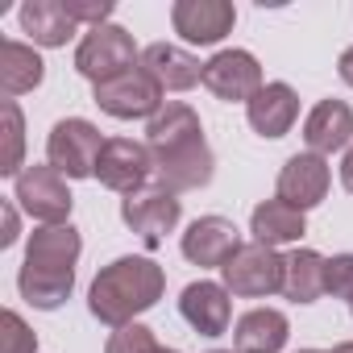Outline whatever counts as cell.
Wrapping results in <instances>:
<instances>
[{"instance_id":"6da1fadb","label":"cell","mask_w":353,"mask_h":353,"mask_svg":"<svg viewBox=\"0 0 353 353\" xmlns=\"http://www.w3.org/2000/svg\"><path fill=\"white\" fill-rule=\"evenodd\" d=\"M166 291V270L154 262V258H137V254H125V258H112L96 279H92V291H88V312L108 324V328H125L133 324L141 312H150Z\"/></svg>"},{"instance_id":"7a4b0ae2","label":"cell","mask_w":353,"mask_h":353,"mask_svg":"<svg viewBox=\"0 0 353 353\" xmlns=\"http://www.w3.org/2000/svg\"><path fill=\"white\" fill-rule=\"evenodd\" d=\"M154 154V179L158 188L166 192H200L212 183V174H216V158H212V145L204 133H192L183 141H170L162 150H150Z\"/></svg>"},{"instance_id":"3957f363","label":"cell","mask_w":353,"mask_h":353,"mask_svg":"<svg viewBox=\"0 0 353 353\" xmlns=\"http://www.w3.org/2000/svg\"><path fill=\"white\" fill-rule=\"evenodd\" d=\"M137 63H141V50H137L133 34L121 30V26H112V21L88 30L79 38V46H75V71L83 79H92V88L104 83V79H117V75L133 71Z\"/></svg>"},{"instance_id":"277c9868","label":"cell","mask_w":353,"mask_h":353,"mask_svg":"<svg viewBox=\"0 0 353 353\" xmlns=\"http://www.w3.org/2000/svg\"><path fill=\"white\" fill-rule=\"evenodd\" d=\"M13 204L38 221V225H71V208H75V196L67 188V179L46 162V166H26L17 179H13Z\"/></svg>"},{"instance_id":"5b68a950","label":"cell","mask_w":353,"mask_h":353,"mask_svg":"<svg viewBox=\"0 0 353 353\" xmlns=\"http://www.w3.org/2000/svg\"><path fill=\"white\" fill-rule=\"evenodd\" d=\"M104 141L100 129L83 117H67V121H54L50 137H46V162L63 174V179H92L96 174V162L104 154Z\"/></svg>"},{"instance_id":"8992f818","label":"cell","mask_w":353,"mask_h":353,"mask_svg":"<svg viewBox=\"0 0 353 353\" xmlns=\"http://www.w3.org/2000/svg\"><path fill=\"white\" fill-rule=\"evenodd\" d=\"M221 283L229 295L237 299H266V295H279L283 291V254L270 250V245H241L225 270H221Z\"/></svg>"},{"instance_id":"52a82bcc","label":"cell","mask_w":353,"mask_h":353,"mask_svg":"<svg viewBox=\"0 0 353 353\" xmlns=\"http://www.w3.org/2000/svg\"><path fill=\"white\" fill-rule=\"evenodd\" d=\"M121 221H125L129 233H137L154 250V245L166 241V233H174V225L183 221V200L174 192H166V188H158V183H145L141 192L121 200Z\"/></svg>"},{"instance_id":"ba28073f","label":"cell","mask_w":353,"mask_h":353,"mask_svg":"<svg viewBox=\"0 0 353 353\" xmlns=\"http://www.w3.org/2000/svg\"><path fill=\"white\" fill-rule=\"evenodd\" d=\"M166 92L150 79V71H141V63L117 79H104L92 88V100L100 104V112L117 117V121H150L166 100Z\"/></svg>"},{"instance_id":"9c48e42d","label":"cell","mask_w":353,"mask_h":353,"mask_svg":"<svg viewBox=\"0 0 353 353\" xmlns=\"http://www.w3.org/2000/svg\"><path fill=\"white\" fill-rule=\"evenodd\" d=\"M154 174V154L145 141H133V137H108L104 141V154L96 162V179L117 192V196H133L150 183Z\"/></svg>"},{"instance_id":"30bf717a","label":"cell","mask_w":353,"mask_h":353,"mask_svg":"<svg viewBox=\"0 0 353 353\" xmlns=\"http://www.w3.org/2000/svg\"><path fill=\"white\" fill-rule=\"evenodd\" d=\"M204 88L216 100H225V104H250L266 88V79H262L258 59L250 50H237L233 46V50H216L204 63Z\"/></svg>"},{"instance_id":"8fae6325","label":"cell","mask_w":353,"mask_h":353,"mask_svg":"<svg viewBox=\"0 0 353 353\" xmlns=\"http://www.w3.org/2000/svg\"><path fill=\"white\" fill-rule=\"evenodd\" d=\"M170 26L188 46H216L233 34L237 9L229 0H174L170 5Z\"/></svg>"},{"instance_id":"7c38bea8","label":"cell","mask_w":353,"mask_h":353,"mask_svg":"<svg viewBox=\"0 0 353 353\" xmlns=\"http://www.w3.org/2000/svg\"><path fill=\"white\" fill-rule=\"evenodd\" d=\"M328 188H332V166H328V158H320V154L307 150V154H291L283 162L279 183H274V200L307 212V208L324 204Z\"/></svg>"},{"instance_id":"4fadbf2b","label":"cell","mask_w":353,"mask_h":353,"mask_svg":"<svg viewBox=\"0 0 353 353\" xmlns=\"http://www.w3.org/2000/svg\"><path fill=\"white\" fill-rule=\"evenodd\" d=\"M245 241H241V229L229 221V216H200V221H192L188 225V233H183V241H179V250H183V258L192 262V266H200V270H225V262L241 250Z\"/></svg>"},{"instance_id":"5bb4252c","label":"cell","mask_w":353,"mask_h":353,"mask_svg":"<svg viewBox=\"0 0 353 353\" xmlns=\"http://www.w3.org/2000/svg\"><path fill=\"white\" fill-rule=\"evenodd\" d=\"M179 316H183L200 336H225L229 324H233V303H229L225 283H212V279L188 283L183 295H179Z\"/></svg>"},{"instance_id":"9a60e30c","label":"cell","mask_w":353,"mask_h":353,"mask_svg":"<svg viewBox=\"0 0 353 353\" xmlns=\"http://www.w3.org/2000/svg\"><path fill=\"white\" fill-rule=\"evenodd\" d=\"M245 121H250V129L258 137H270V141L287 137L295 129V121H299V96H295V88L291 83H266L245 104Z\"/></svg>"},{"instance_id":"2e32d148","label":"cell","mask_w":353,"mask_h":353,"mask_svg":"<svg viewBox=\"0 0 353 353\" xmlns=\"http://www.w3.org/2000/svg\"><path fill=\"white\" fill-rule=\"evenodd\" d=\"M141 71H150V79L162 92H192L196 83H204V63L170 42H154L141 50Z\"/></svg>"},{"instance_id":"e0dca14e","label":"cell","mask_w":353,"mask_h":353,"mask_svg":"<svg viewBox=\"0 0 353 353\" xmlns=\"http://www.w3.org/2000/svg\"><path fill=\"white\" fill-rule=\"evenodd\" d=\"M303 141L320 158H328L336 150H349V141H353V108L345 100H320L303 117Z\"/></svg>"},{"instance_id":"ac0fdd59","label":"cell","mask_w":353,"mask_h":353,"mask_svg":"<svg viewBox=\"0 0 353 353\" xmlns=\"http://www.w3.org/2000/svg\"><path fill=\"white\" fill-rule=\"evenodd\" d=\"M17 21H21V34H30L34 46H67L79 26L71 21V13L63 9V0H26V5L17 9Z\"/></svg>"},{"instance_id":"d6986e66","label":"cell","mask_w":353,"mask_h":353,"mask_svg":"<svg viewBox=\"0 0 353 353\" xmlns=\"http://www.w3.org/2000/svg\"><path fill=\"white\" fill-rule=\"evenodd\" d=\"M287 336H291V320L279 307H250L233 324L237 353H283Z\"/></svg>"},{"instance_id":"ffe728a7","label":"cell","mask_w":353,"mask_h":353,"mask_svg":"<svg viewBox=\"0 0 353 353\" xmlns=\"http://www.w3.org/2000/svg\"><path fill=\"white\" fill-rule=\"evenodd\" d=\"M17 291L30 307L38 312H54L71 299L75 291V270H59V266H34V262H21L17 270Z\"/></svg>"},{"instance_id":"44dd1931","label":"cell","mask_w":353,"mask_h":353,"mask_svg":"<svg viewBox=\"0 0 353 353\" xmlns=\"http://www.w3.org/2000/svg\"><path fill=\"white\" fill-rule=\"evenodd\" d=\"M79 254H83V237L75 225H38L26 241V262H34V266L75 270Z\"/></svg>"},{"instance_id":"7402d4cb","label":"cell","mask_w":353,"mask_h":353,"mask_svg":"<svg viewBox=\"0 0 353 353\" xmlns=\"http://www.w3.org/2000/svg\"><path fill=\"white\" fill-rule=\"evenodd\" d=\"M250 233H254L258 245L279 250V245L299 241V237L307 233V221H303L299 208H291V204H283V200H262V204L250 212Z\"/></svg>"},{"instance_id":"603a6c76","label":"cell","mask_w":353,"mask_h":353,"mask_svg":"<svg viewBox=\"0 0 353 353\" xmlns=\"http://www.w3.org/2000/svg\"><path fill=\"white\" fill-rule=\"evenodd\" d=\"M46 79V63L30 42L9 38L0 46V88H5V100H17L26 92H34Z\"/></svg>"},{"instance_id":"cb8c5ba5","label":"cell","mask_w":353,"mask_h":353,"mask_svg":"<svg viewBox=\"0 0 353 353\" xmlns=\"http://www.w3.org/2000/svg\"><path fill=\"white\" fill-rule=\"evenodd\" d=\"M324 262L316 250H291L283 258V295L291 303H316L324 295Z\"/></svg>"},{"instance_id":"d4e9b609","label":"cell","mask_w":353,"mask_h":353,"mask_svg":"<svg viewBox=\"0 0 353 353\" xmlns=\"http://www.w3.org/2000/svg\"><path fill=\"white\" fill-rule=\"evenodd\" d=\"M26 166V117L17 100H5V158H0V174L17 179Z\"/></svg>"},{"instance_id":"484cf974","label":"cell","mask_w":353,"mask_h":353,"mask_svg":"<svg viewBox=\"0 0 353 353\" xmlns=\"http://www.w3.org/2000/svg\"><path fill=\"white\" fill-rule=\"evenodd\" d=\"M158 349V336H154V328H145V324H125V328H112L108 332V341H104V353H154Z\"/></svg>"},{"instance_id":"4316f807","label":"cell","mask_w":353,"mask_h":353,"mask_svg":"<svg viewBox=\"0 0 353 353\" xmlns=\"http://www.w3.org/2000/svg\"><path fill=\"white\" fill-rule=\"evenodd\" d=\"M324 295L353 303V254H332L324 262Z\"/></svg>"},{"instance_id":"83f0119b","label":"cell","mask_w":353,"mask_h":353,"mask_svg":"<svg viewBox=\"0 0 353 353\" xmlns=\"http://www.w3.org/2000/svg\"><path fill=\"white\" fill-rule=\"evenodd\" d=\"M0 324H5V353H38V332L26 324L21 312H5L0 316Z\"/></svg>"},{"instance_id":"f1b7e54d","label":"cell","mask_w":353,"mask_h":353,"mask_svg":"<svg viewBox=\"0 0 353 353\" xmlns=\"http://www.w3.org/2000/svg\"><path fill=\"white\" fill-rule=\"evenodd\" d=\"M63 9L71 13V21H75V26H88V30L108 26V21H112V13H117L112 0H63Z\"/></svg>"},{"instance_id":"f546056e","label":"cell","mask_w":353,"mask_h":353,"mask_svg":"<svg viewBox=\"0 0 353 353\" xmlns=\"http://www.w3.org/2000/svg\"><path fill=\"white\" fill-rule=\"evenodd\" d=\"M17 212H21L17 204H5V208H0V216H5V233H0V250L17 245V237H21V216H17Z\"/></svg>"},{"instance_id":"4dcf8cb0","label":"cell","mask_w":353,"mask_h":353,"mask_svg":"<svg viewBox=\"0 0 353 353\" xmlns=\"http://www.w3.org/2000/svg\"><path fill=\"white\" fill-rule=\"evenodd\" d=\"M336 75H341V83H349V88H353V46H349V50H341V59H336Z\"/></svg>"},{"instance_id":"1f68e13d","label":"cell","mask_w":353,"mask_h":353,"mask_svg":"<svg viewBox=\"0 0 353 353\" xmlns=\"http://www.w3.org/2000/svg\"><path fill=\"white\" fill-rule=\"evenodd\" d=\"M341 183H345V192L353 196V145H349L345 158H341Z\"/></svg>"},{"instance_id":"d6a6232c","label":"cell","mask_w":353,"mask_h":353,"mask_svg":"<svg viewBox=\"0 0 353 353\" xmlns=\"http://www.w3.org/2000/svg\"><path fill=\"white\" fill-rule=\"evenodd\" d=\"M328 353H353V341H341V345H332Z\"/></svg>"},{"instance_id":"836d02e7","label":"cell","mask_w":353,"mask_h":353,"mask_svg":"<svg viewBox=\"0 0 353 353\" xmlns=\"http://www.w3.org/2000/svg\"><path fill=\"white\" fill-rule=\"evenodd\" d=\"M154 353H179V349H166V345H158V349H154Z\"/></svg>"},{"instance_id":"e575fe53","label":"cell","mask_w":353,"mask_h":353,"mask_svg":"<svg viewBox=\"0 0 353 353\" xmlns=\"http://www.w3.org/2000/svg\"><path fill=\"white\" fill-rule=\"evenodd\" d=\"M299 353H324V349H299Z\"/></svg>"},{"instance_id":"d590c367","label":"cell","mask_w":353,"mask_h":353,"mask_svg":"<svg viewBox=\"0 0 353 353\" xmlns=\"http://www.w3.org/2000/svg\"><path fill=\"white\" fill-rule=\"evenodd\" d=\"M208 353H233V349H208Z\"/></svg>"},{"instance_id":"8d00e7d4","label":"cell","mask_w":353,"mask_h":353,"mask_svg":"<svg viewBox=\"0 0 353 353\" xmlns=\"http://www.w3.org/2000/svg\"><path fill=\"white\" fill-rule=\"evenodd\" d=\"M349 307H353V303H349Z\"/></svg>"}]
</instances>
